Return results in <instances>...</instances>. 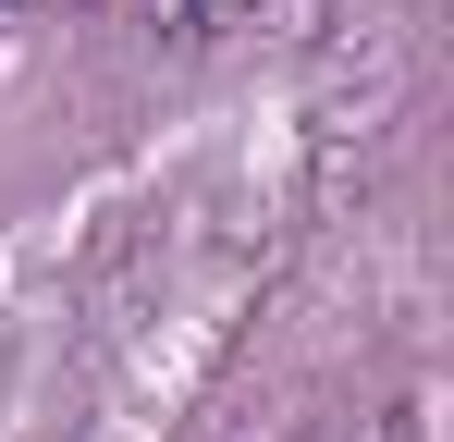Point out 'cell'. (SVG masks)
<instances>
[{
	"mask_svg": "<svg viewBox=\"0 0 454 442\" xmlns=\"http://www.w3.org/2000/svg\"><path fill=\"white\" fill-rule=\"evenodd\" d=\"M0 12H74V0H0Z\"/></svg>",
	"mask_w": 454,
	"mask_h": 442,
	"instance_id": "cell-2",
	"label": "cell"
},
{
	"mask_svg": "<svg viewBox=\"0 0 454 442\" xmlns=\"http://www.w3.org/2000/svg\"><path fill=\"white\" fill-rule=\"evenodd\" d=\"M148 12L172 25V37H222V25H246L258 0H148Z\"/></svg>",
	"mask_w": 454,
	"mask_h": 442,
	"instance_id": "cell-1",
	"label": "cell"
}]
</instances>
